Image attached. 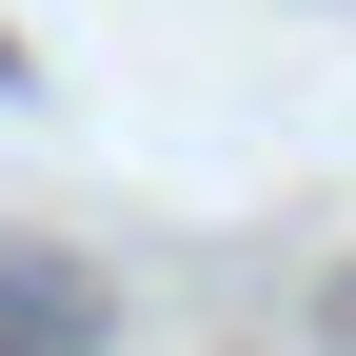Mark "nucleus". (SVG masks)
Listing matches in <instances>:
<instances>
[{
	"label": "nucleus",
	"mask_w": 356,
	"mask_h": 356,
	"mask_svg": "<svg viewBox=\"0 0 356 356\" xmlns=\"http://www.w3.org/2000/svg\"><path fill=\"white\" fill-rule=\"evenodd\" d=\"M0 79H20V40H0Z\"/></svg>",
	"instance_id": "f257e3e1"
},
{
	"label": "nucleus",
	"mask_w": 356,
	"mask_h": 356,
	"mask_svg": "<svg viewBox=\"0 0 356 356\" xmlns=\"http://www.w3.org/2000/svg\"><path fill=\"white\" fill-rule=\"evenodd\" d=\"M0 356H40V337H0Z\"/></svg>",
	"instance_id": "f03ea898"
}]
</instances>
